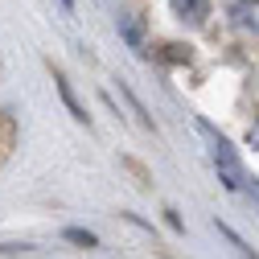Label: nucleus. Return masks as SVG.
Returning <instances> with one entry per match:
<instances>
[{
  "label": "nucleus",
  "mask_w": 259,
  "mask_h": 259,
  "mask_svg": "<svg viewBox=\"0 0 259 259\" xmlns=\"http://www.w3.org/2000/svg\"><path fill=\"white\" fill-rule=\"evenodd\" d=\"M206 132V140H210V156H214V169H218V181L231 189V193H243V189H255V181L243 173V165H239V156L231 152V144H226L222 136H214L210 127H202Z\"/></svg>",
  "instance_id": "nucleus-1"
},
{
  "label": "nucleus",
  "mask_w": 259,
  "mask_h": 259,
  "mask_svg": "<svg viewBox=\"0 0 259 259\" xmlns=\"http://www.w3.org/2000/svg\"><path fill=\"white\" fill-rule=\"evenodd\" d=\"M226 17H231V25L239 33L259 37V0H231V5H226Z\"/></svg>",
  "instance_id": "nucleus-2"
},
{
  "label": "nucleus",
  "mask_w": 259,
  "mask_h": 259,
  "mask_svg": "<svg viewBox=\"0 0 259 259\" xmlns=\"http://www.w3.org/2000/svg\"><path fill=\"white\" fill-rule=\"evenodd\" d=\"M169 9H173V17L185 21V25H206L210 0H169Z\"/></svg>",
  "instance_id": "nucleus-3"
},
{
  "label": "nucleus",
  "mask_w": 259,
  "mask_h": 259,
  "mask_svg": "<svg viewBox=\"0 0 259 259\" xmlns=\"http://www.w3.org/2000/svg\"><path fill=\"white\" fill-rule=\"evenodd\" d=\"M54 78H58V95H62V103H66V107H70V115H74L78 123H87V111L78 107V99H74V91L66 87V78H62V74H54Z\"/></svg>",
  "instance_id": "nucleus-4"
},
{
  "label": "nucleus",
  "mask_w": 259,
  "mask_h": 259,
  "mask_svg": "<svg viewBox=\"0 0 259 259\" xmlns=\"http://www.w3.org/2000/svg\"><path fill=\"white\" fill-rule=\"evenodd\" d=\"M13 140H17V123H13L5 111H0V160L13 152Z\"/></svg>",
  "instance_id": "nucleus-5"
},
{
  "label": "nucleus",
  "mask_w": 259,
  "mask_h": 259,
  "mask_svg": "<svg viewBox=\"0 0 259 259\" xmlns=\"http://www.w3.org/2000/svg\"><path fill=\"white\" fill-rule=\"evenodd\" d=\"M189 46H177V41H165V46H160V58H165V62H173V66H181V62H189Z\"/></svg>",
  "instance_id": "nucleus-6"
},
{
  "label": "nucleus",
  "mask_w": 259,
  "mask_h": 259,
  "mask_svg": "<svg viewBox=\"0 0 259 259\" xmlns=\"http://www.w3.org/2000/svg\"><path fill=\"white\" fill-rule=\"evenodd\" d=\"M123 37H127V46H140V41H144V29H140V17H127V21H123Z\"/></svg>",
  "instance_id": "nucleus-7"
},
{
  "label": "nucleus",
  "mask_w": 259,
  "mask_h": 259,
  "mask_svg": "<svg viewBox=\"0 0 259 259\" xmlns=\"http://www.w3.org/2000/svg\"><path fill=\"white\" fill-rule=\"evenodd\" d=\"M66 239H70V243H78V247H95V243H99L91 231H66Z\"/></svg>",
  "instance_id": "nucleus-8"
},
{
  "label": "nucleus",
  "mask_w": 259,
  "mask_h": 259,
  "mask_svg": "<svg viewBox=\"0 0 259 259\" xmlns=\"http://www.w3.org/2000/svg\"><path fill=\"white\" fill-rule=\"evenodd\" d=\"M247 144H251V148H255V152H259V119H255V123H251V132H247Z\"/></svg>",
  "instance_id": "nucleus-9"
}]
</instances>
